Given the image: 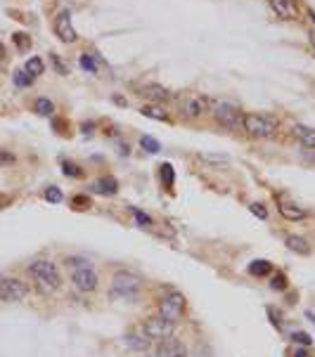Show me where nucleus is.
Segmentation results:
<instances>
[{
  "mask_svg": "<svg viewBox=\"0 0 315 357\" xmlns=\"http://www.w3.org/2000/svg\"><path fill=\"white\" fill-rule=\"evenodd\" d=\"M249 275H254V277H268V275H273V265L268 263V260H254V263L249 265Z\"/></svg>",
  "mask_w": 315,
  "mask_h": 357,
  "instance_id": "nucleus-17",
  "label": "nucleus"
},
{
  "mask_svg": "<svg viewBox=\"0 0 315 357\" xmlns=\"http://www.w3.org/2000/svg\"><path fill=\"white\" fill-rule=\"evenodd\" d=\"M142 331H145V336H147L150 341H166V338L173 336V331H176V322H168V319H164L161 315H157V317L145 319Z\"/></svg>",
  "mask_w": 315,
  "mask_h": 357,
  "instance_id": "nucleus-4",
  "label": "nucleus"
},
{
  "mask_svg": "<svg viewBox=\"0 0 315 357\" xmlns=\"http://www.w3.org/2000/svg\"><path fill=\"white\" fill-rule=\"evenodd\" d=\"M12 40L14 45H17V50L19 52H26V50H31V36H26V33H12Z\"/></svg>",
  "mask_w": 315,
  "mask_h": 357,
  "instance_id": "nucleus-24",
  "label": "nucleus"
},
{
  "mask_svg": "<svg viewBox=\"0 0 315 357\" xmlns=\"http://www.w3.org/2000/svg\"><path fill=\"white\" fill-rule=\"evenodd\" d=\"M79 64H81L83 71H88V74H97V64H95V57L93 54H81V59H79Z\"/></svg>",
  "mask_w": 315,
  "mask_h": 357,
  "instance_id": "nucleus-25",
  "label": "nucleus"
},
{
  "mask_svg": "<svg viewBox=\"0 0 315 357\" xmlns=\"http://www.w3.org/2000/svg\"><path fill=\"white\" fill-rule=\"evenodd\" d=\"M55 33L62 43H76V31H74V24H71V12L69 10H59L55 17Z\"/></svg>",
  "mask_w": 315,
  "mask_h": 357,
  "instance_id": "nucleus-9",
  "label": "nucleus"
},
{
  "mask_svg": "<svg viewBox=\"0 0 315 357\" xmlns=\"http://www.w3.org/2000/svg\"><path fill=\"white\" fill-rule=\"evenodd\" d=\"M45 199H48L50 204H59V201L64 199V194H62L59 187H48V189H45Z\"/></svg>",
  "mask_w": 315,
  "mask_h": 357,
  "instance_id": "nucleus-30",
  "label": "nucleus"
},
{
  "mask_svg": "<svg viewBox=\"0 0 315 357\" xmlns=\"http://www.w3.org/2000/svg\"><path fill=\"white\" fill-rule=\"evenodd\" d=\"M43 69H45V66H43L41 57H31V59L26 62V66H24V71H26V74H31L33 78H36V76H41Z\"/></svg>",
  "mask_w": 315,
  "mask_h": 357,
  "instance_id": "nucleus-22",
  "label": "nucleus"
},
{
  "mask_svg": "<svg viewBox=\"0 0 315 357\" xmlns=\"http://www.w3.org/2000/svg\"><path fill=\"white\" fill-rule=\"evenodd\" d=\"M71 281H74V286L83 293H90L97 289V284H100V279H97L95 270L93 267H81V270H74V275H71Z\"/></svg>",
  "mask_w": 315,
  "mask_h": 357,
  "instance_id": "nucleus-10",
  "label": "nucleus"
},
{
  "mask_svg": "<svg viewBox=\"0 0 315 357\" xmlns=\"http://www.w3.org/2000/svg\"><path fill=\"white\" fill-rule=\"evenodd\" d=\"M28 293V286L22 279H0V301H7V303H17V301H24Z\"/></svg>",
  "mask_w": 315,
  "mask_h": 357,
  "instance_id": "nucleus-8",
  "label": "nucleus"
},
{
  "mask_svg": "<svg viewBox=\"0 0 315 357\" xmlns=\"http://www.w3.org/2000/svg\"><path fill=\"white\" fill-rule=\"evenodd\" d=\"M142 291V279L133 275V272H116L114 279H111V296H121L126 301H135Z\"/></svg>",
  "mask_w": 315,
  "mask_h": 357,
  "instance_id": "nucleus-2",
  "label": "nucleus"
},
{
  "mask_svg": "<svg viewBox=\"0 0 315 357\" xmlns=\"http://www.w3.org/2000/svg\"><path fill=\"white\" fill-rule=\"evenodd\" d=\"M62 173H64L67 178H83L81 166H76V163H69V161H64V163H62Z\"/></svg>",
  "mask_w": 315,
  "mask_h": 357,
  "instance_id": "nucleus-28",
  "label": "nucleus"
},
{
  "mask_svg": "<svg viewBox=\"0 0 315 357\" xmlns=\"http://www.w3.org/2000/svg\"><path fill=\"white\" fill-rule=\"evenodd\" d=\"M213 116H216V121H218L220 126H225V128H230V130H239L242 128V111L237 109V106L228 104V102H220V104H216V109H213Z\"/></svg>",
  "mask_w": 315,
  "mask_h": 357,
  "instance_id": "nucleus-7",
  "label": "nucleus"
},
{
  "mask_svg": "<svg viewBox=\"0 0 315 357\" xmlns=\"http://www.w3.org/2000/svg\"><path fill=\"white\" fill-rule=\"evenodd\" d=\"M294 135L299 137V142L308 149H315V128H308V126H296L294 128Z\"/></svg>",
  "mask_w": 315,
  "mask_h": 357,
  "instance_id": "nucleus-15",
  "label": "nucleus"
},
{
  "mask_svg": "<svg viewBox=\"0 0 315 357\" xmlns=\"http://www.w3.org/2000/svg\"><path fill=\"white\" fill-rule=\"evenodd\" d=\"M287 246L291 251H296L299 255H308V253H311V246H308V241L303 237H294V234L287 237Z\"/></svg>",
  "mask_w": 315,
  "mask_h": 357,
  "instance_id": "nucleus-19",
  "label": "nucleus"
},
{
  "mask_svg": "<svg viewBox=\"0 0 315 357\" xmlns=\"http://www.w3.org/2000/svg\"><path fill=\"white\" fill-rule=\"evenodd\" d=\"M93 192L95 194H102V197H114L116 192H119V182L114 180V178H100L95 185H93Z\"/></svg>",
  "mask_w": 315,
  "mask_h": 357,
  "instance_id": "nucleus-14",
  "label": "nucleus"
},
{
  "mask_svg": "<svg viewBox=\"0 0 315 357\" xmlns=\"http://www.w3.org/2000/svg\"><path fill=\"white\" fill-rule=\"evenodd\" d=\"M209 100H206L204 95H197V93H187L185 97H180V114L185 116V119H199V116H204L206 111H209Z\"/></svg>",
  "mask_w": 315,
  "mask_h": 357,
  "instance_id": "nucleus-6",
  "label": "nucleus"
},
{
  "mask_svg": "<svg viewBox=\"0 0 315 357\" xmlns=\"http://www.w3.org/2000/svg\"><path fill=\"white\" fill-rule=\"evenodd\" d=\"M291 357H311V355H308V350H306V348H299V350H296Z\"/></svg>",
  "mask_w": 315,
  "mask_h": 357,
  "instance_id": "nucleus-38",
  "label": "nucleus"
},
{
  "mask_svg": "<svg viewBox=\"0 0 315 357\" xmlns=\"http://www.w3.org/2000/svg\"><path fill=\"white\" fill-rule=\"evenodd\" d=\"M268 5L280 19H296L299 17L296 0H268Z\"/></svg>",
  "mask_w": 315,
  "mask_h": 357,
  "instance_id": "nucleus-11",
  "label": "nucleus"
},
{
  "mask_svg": "<svg viewBox=\"0 0 315 357\" xmlns=\"http://www.w3.org/2000/svg\"><path fill=\"white\" fill-rule=\"evenodd\" d=\"M249 211L254 213V215H259L261 220H265V218H268V211L263 208V204H251V206H249Z\"/></svg>",
  "mask_w": 315,
  "mask_h": 357,
  "instance_id": "nucleus-35",
  "label": "nucleus"
},
{
  "mask_svg": "<svg viewBox=\"0 0 315 357\" xmlns=\"http://www.w3.org/2000/svg\"><path fill=\"white\" fill-rule=\"evenodd\" d=\"M133 215H135V220L140 227H152V218L147 213H142L140 208H133Z\"/></svg>",
  "mask_w": 315,
  "mask_h": 357,
  "instance_id": "nucleus-32",
  "label": "nucleus"
},
{
  "mask_svg": "<svg viewBox=\"0 0 315 357\" xmlns=\"http://www.w3.org/2000/svg\"><path fill=\"white\" fill-rule=\"evenodd\" d=\"M52 111H55V104H52L48 97H38V100H36V114H41V116H52Z\"/></svg>",
  "mask_w": 315,
  "mask_h": 357,
  "instance_id": "nucleus-21",
  "label": "nucleus"
},
{
  "mask_svg": "<svg viewBox=\"0 0 315 357\" xmlns=\"http://www.w3.org/2000/svg\"><path fill=\"white\" fill-rule=\"evenodd\" d=\"M142 95H145L147 100H157V102H164V100L171 97V93L164 90V88H159V85H145V88H142Z\"/></svg>",
  "mask_w": 315,
  "mask_h": 357,
  "instance_id": "nucleus-18",
  "label": "nucleus"
},
{
  "mask_svg": "<svg viewBox=\"0 0 315 357\" xmlns=\"http://www.w3.org/2000/svg\"><path fill=\"white\" fill-rule=\"evenodd\" d=\"M64 263H67V267H76V270H81V267H90V263H88L85 258H67Z\"/></svg>",
  "mask_w": 315,
  "mask_h": 357,
  "instance_id": "nucleus-33",
  "label": "nucleus"
},
{
  "mask_svg": "<svg viewBox=\"0 0 315 357\" xmlns=\"http://www.w3.org/2000/svg\"><path fill=\"white\" fill-rule=\"evenodd\" d=\"M50 59H52V64H55L57 74H62V76H67V74H69V69H67V66H64V62L59 59V54H50Z\"/></svg>",
  "mask_w": 315,
  "mask_h": 357,
  "instance_id": "nucleus-34",
  "label": "nucleus"
},
{
  "mask_svg": "<svg viewBox=\"0 0 315 357\" xmlns=\"http://www.w3.org/2000/svg\"><path fill=\"white\" fill-rule=\"evenodd\" d=\"M270 286H273L275 291H285L289 286V281H287V277L282 275V272H277V275H273V281H270Z\"/></svg>",
  "mask_w": 315,
  "mask_h": 357,
  "instance_id": "nucleus-29",
  "label": "nucleus"
},
{
  "mask_svg": "<svg viewBox=\"0 0 315 357\" xmlns=\"http://www.w3.org/2000/svg\"><path fill=\"white\" fill-rule=\"evenodd\" d=\"M140 114L147 116V119H154V121H168V114L157 104H145L142 109H140Z\"/></svg>",
  "mask_w": 315,
  "mask_h": 357,
  "instance_id": "nucleus-20",
  "label": "nucleus"
},
{
  "mask_svg": "<svg viewBox=\"0 0 315 357\" xmlns=\"http://www.w3.org/2000/svg\"><path fill=\"white\" fill-rule=\"evenodd\" d=\"M294 343H299V345H303V348H308V345H313V338H311V333H306V331H296L294 336Z\"/></svg>",
  "mask_w": 315,
  "mask_h": 357,
  "instance_id": "nucleus-31",
  "label": "nucleus"
},
{
  "mask_svg": "<svg viewBox=\"0 0 315 357\" xmlns=\"http://www.w3.org/2000/svg\"><path fill=\"white\" fill-rule=\"evenodd\" d=\"M28 275L36 281V289L41 293H52L62 286V275L55 263L50 260H36L28 265Z\"/></svg>",
  "mask_w": 315,
  "mask_h": 357,
  "instance_id": "nucleus-1",
  "label": "nucleus"
},
{
  "mask_svg": "<svg viewBox=\"0 0 315 357\" xmlns=\"http://www.w3.org/2000/svg\"><path fill=\"white\" fill-rule=\"evenodd\" d=\"M185 310V296L178 291H168L166 296H161L159 301V312L161 317L168 319V322H178L180 315Z\"/></svg>",
  "mask_w": 315,
  "mask_h": 357,
  "instance_id": "nucleus-5",
  "label": "nucleus"
},
{
  "mask_svg": "<svg viewBox=\"0 0 315 357\" xmlns=\"http://www.w3.org/2000/svg\"><path fill=\"white\" fill-rule=\"evenodd\" d=\"M145 357H157V355H145Z\"/></svg>",
  "mask_w": 315,
  "mask_h": 357,
  "instance_id": "nucleus-39",
  "label": "nucleus"
},
{
  "mask_svg": "<svg viewBox=\"0 0 315 357\" xmlns=\"http://www.w3.org/2000/svg\"><path fill=\"white\" fill-rule=\"evenodd\" d=\"M242 130L251 137H273L277 132V121L261 116V114H244L242 116Z\"/></svg>",
  "mask_w": 315,
  "mask_h": 357,
  "instance_id": "nucleus-3",
  "label": "nucleus"
},
{
  "mask_svg": "<svg viewBox=\"0 0 315 357\" xmlns=\"http://www.w3.org/2000/svg\"><path fill=\"white\" fill-rule=\"evenodd\" d=\"M159 168H161V180L166 182V187H173V182H176V173H173V166H171V163H161Z\"/></svg>",
  "mask_w": 315,
  "mask_h": 357,
  "instance_id": "nucleus-26",
  "label": "nucleus"
},
{
  "mask_svg": "<svg viewBox=\"0 0 315 357\" xmlns=\"http://www.w3.org/2000/svg\"><path fill=\"white\" fill-rule=\"evenodd\" d=\"M14 85L17 88H28V85H33V76L31 74H26L24 69H19V71H14Z\"/></svg>",
  "mask_w": 315,
  "mask_h": 357,
  "instance_id": "nucleus-23",
  "label": "nucleus"
},
{
  "mask_svg": "<svg viewBox=\"0 0 315 357\" xmlns=\"http://www.w3.org/2000/svg\"><path fill=\"white\" fill-rule=\"evenodd\" d=\"M14 156L12 154H5V152H0V163H12Z\"/></svg>",
  "mask_w": 315,
  "mask_h": 357,
  "instance_id": "nucleus-36",
  "label": "nucleus"
},
{
  "mask_svg": "<svg viewBox=\"0 0 315 357\" xmlns=\"http://www.w3.org/2000/svg\"><path fill=\"white\" fill-rule=\"evenodd\" d=\"M140 145H142V149H147L150 154H157V152L161 149V145H159V140H154L152 135H145V137L140 140Z\"/></svg>",
  "mask_w": 315,
  "mask_h": 357,
  "instance_id": "nucleus-27",
  "label": "nucleus"
},
{
  "mask_svg": "<svg viewBox=\"0 0 315 357\" xmlns=\"http://www.w3.org/2000/svg\"><path fill=\"white\" fill-rule=\"evenodd\" d=\"M157 357H185L187 355V350H185V345L180 343V341H173V338H166L159 343L157 348Z\"/></svg>",
  "mask_w": 315,
  "mask_h": 357,
  "instance_id": "nucleus-12",
  "label": "nucleus"
},
{
  "mask_svg": "<svg viewBox=\"0 0 315 357\" xmlns=\"http://www.w3.org/2000/svg\"><path fill=\"white\" fill-rule=\"evenodd\" d=\"M124 343L131 348V350H137V353H145L150 348V338L145 336V331H128L124 336Z\"/></svg>",
  "mask_w": 315,
  "mask_h": 357,
  "instance_id": "nucleus-13",
  "label": "nucleus"
},
{
  "mask_svg": "<svg viewBox=\"0 0 315 357\" xmlns=\"http://www.w3.org/2000/svg\"><path fill=\"white\" fill-rule=\"evenodd\" d=\"M7 201H10V197H7V194H2V192H0V211H2V208H5V206H7Z\"/></svg>",
  "mask_w": 315,
  "mask_h": 357,
  "instance_id": "nucleus-37",
  "label": "nucleus"
},
{
  "mask_svg": "<svg viewBox=\"0 0 315 357\" xmlns=\"http://www.w3.org/2000/svg\"><path fill=\"white\" fill-rule=\"evenodd\" d=\"M280 213H282L285 220H294V223L306 218V211L301 206H296V204H280Z\"/></svg>",
  "mask_w": 315,
  "mask_h": 357,
  "instance_id": "nucleus-16",
  "label": "nucleus"
}]
</instances>
